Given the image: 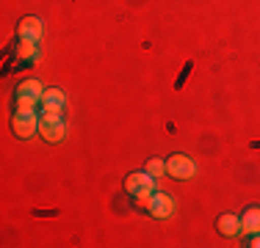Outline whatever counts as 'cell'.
Segmentation results:
<instances>
[{
    "mask_svg": "<svg viewBox=\"0 0 260 248\" xmlns=\"http://www.w3.org/2000/svg\"><path fill=\"white\" fill-rule=\"evenodd\" d=\"M42 94H45V86L39 80H22L14 94L17 110H36V105H42Z\"/></svg>",
    "mask_w": 260,
    "mask_h": 248,
    "instance_id": "obj_1",
    "label": "cell"
},
{
    "mask_svg": "<svg viewBox=\"0 0 260 248\" xmlns=\"http://www.w3.org/2000/svg\"><path fill=\"white\" fill-rule=\"evenodd\" d=\"M125 190L127 196L133 198H141V196H152L155 193V177H152L150 171H133L125 177Z\"/></svg>",
    "mask_w": 260,
    "mask_h": 248,
    "instance_id": "obj_2",
    "label": "cell"
},
{
    "mask_svg": "<svg viewBox=\"0 0 260 248\" xmlns=\"http://www.w3.org/2000/svg\"><path fill=\"white\" fill-rule=\"evenodd\" d=\"M39 135L47 141V144H58V141H64L67 124H64V119H61V113H42Z\"/></svg>",
    "mask_w": 260,
    "mask_h": 248,
    "instance_id": "obj_3",
    "label": "cell"
},
{
    "mask_svg": "<svg viewBox=\"0 0 260 248\" xmlns=\"http://www.w3.org/2000/svg\"><path fill=\"white\" fill-rule=\"evenodd\" d=\"M166 174H169L172 179H180V182H185V179H194L197 163L188 157V154H172V157L166 160Z\"/></svg>",
    "mask_w": 260,
    "mask_h": 248,
    "instance_id": "obj_4",
    "label": "cell"
},
{
    "mask_svg": "<svg viewBox=\"0 0 260 248\" xmlns=\"http://www.w3.org/2000/svg\"><path fill=\"white\" fill-rule=\"evenodd\" d=\"M11 130H14L17 138H30V135L39 130V119H36V110H17L11 116Z\"/></svg>",
    "mask_w": 260,
    "mask_h": 248,
    "instance_id": "obj_5",
    "label": "cell"
},
{
    "mask_svg": "<svg viewBox=\"0 0 260 248\" xmlns=\"http://www.w3.org/2000/svg\"><path fill=\"white\" fill-rule=\"evenodd\" d=\"M144 213H150L152 218H169L172 213H175V198H172L169 193H152L150 198H147V207Z\"/></svg>",
    "mask_w": 260,
    "mask_h": 248,
    "instance_id": "obj_6",
    "label": "cell"
},
{
    "mask_svg": "<svg viewBox=\"0 0 260 248\" xmlns=\"http://www.w3.org/2000/svg\"><path fill=\"white\" fill-rule=\"evenodd\" d=\"M67 94L61 89H45L42 94V113H64Z\"/></svg>",
    "mask_w": 260,
    "mask_h": 248,
    "instance_id": "obj_7",
    "label": "cell"
},
{
    "mask_svg": "<svg viewBox=\"0 0 260 248\" xmlns=\"http://www.w3.org/2000/svg\"><path fill=\"white\" fill-rule=\"evenodd\" d=\"M17 33H20V39L42 42V33H45V22H42L39 17H22L20 25H17Z\"/></svg>",
    "mask_w": 260,
    "mask_h": 248,
    "instance_id": "obj_8",
    "label": "cell"
},
{
    "mask_svg": "<svg viewBox=\"0 0 260 248\" xmlns=\"http://www.w3.org/2000/svg\"><path fill=\"white\" fill-rule=\"evenodd\" d=\"M216 232L221 237H238L241 234V215H233V213H224L216 218Z\"/></svg>",
    "mask_w": 260,
    "mask_h": 248,
    "instance_id": "obj_9",
    "label": "cell"
},
{
    "mask_svg": "<svg viewBox=\"0 0 260 248\" xmlns=\"http://www.w3.org/2000/svg\"><path fill=\"white\" fill-rule=\"evenodd\" d=\"M14 55H17V61H22V64H34V61H39V42L20 39L17 47H14Z\"/></svg>",
    "mask_w": 260,
    "mask_h": 248,
    "instance_id": "obj_10",
    "label": "cell"
},
{
    "mask_svg": "<svg viewBox=\"0 0 260 248\" xmlns=\"http://www.w3.org/2000/svg\"><path fill=\"white\" fill-rule=\"evenodd\" d=\"M241 232L246 234H257L260 232V207H246L244 213H241Z\"/></svg>",
    "mask_w": 260,
    "mask_h": 248,
    "instance_id": "obj_11",
    "label": "cell"
},
{
    "mask_svg": "<svg viewBox=\"0 0 260 248\" xmlns=\"http://www.w3.org/2000/svg\"><path fill=\"white\" fill-rule=\"evenodd\" d=\"M147 171H150L152 177H160V174L166 171V163H164V160H158V157H152L150 163H147Z\"/></svg>",
    "mask_w": 260,
    "mask_h": 248,
    "instance_id": "obj_12",
    "label": "cell"
},
{
    "mask_svg": "<svg viewBox=\"0 0 260 248\" xmlns=\"http://www.w3.org/2000/svg\"><path fill=\"white\" fill-rule=\"evenodd\" d=\"M249 245H252V248H260V232H257V234H252Z\"/></svg>",
    "mask_w": 260,
    "mask_h": 248,
    "instance_id": "obj_13",
    "label": "cell"
}]
</instances>
